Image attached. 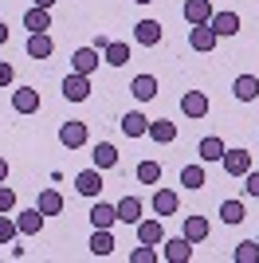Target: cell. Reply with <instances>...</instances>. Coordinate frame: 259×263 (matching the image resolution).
I'll list each match as a JSON object with an SVG mask.
<instances>
[{"label": "cell", "instance_id": "f35d334b", "mask_svg": "<svg viewBox=\"0 0 259 263\" xmlns=\"http://www.w3.org/2000/svg\"><path fill=\"white\" fill-rule=\"evenodd\" d=\"M4 181H8V161L0 157V185H4Z\"/></svg>", "mask_w": 259, "mask_h": 263}, {"label": "cell", "instance_id": "4dcf8cb0", "mask_svg": "<svg viewBox=\"0 0 259 263\" xmlns=\"http://www.w3.org/2000/svg\"><path fill=\"white\" fill-rule=\"evenodd\" d=\"M181 185L193 193V189H205V165H184L181 169Z\"/></svg>", "mask_w": 259, "mask_h": 263}, {"label": "cell", "instance_id": "9a60e30c", "mask_svg": "<svg viewBox=\"0 0 259 263\" xmlns=\"http://www.w3.org/2000/svg\"><path fill=\"white\" fill-rule=\"evenodd\" d=\"M145 138H153L157 145H169V142H177V126H173L169 118H157V122H150Z\"/></svg>", "mask_w": 259, "mask_h": 263}, {"label": "cell", "instance_id": "60d3db41", "mask_svg": "<svg viewBox=\"0 0 259 263\" xmlns=\"http://www.w3.org/2000/svg\"><path fill=\"white\" fill-rule=\"evenodd\" d=\"M32 4H35V8H51L55 0H32Z\"/></svg>", "mask_w": 259, "mask_h": 263}, {"label": "cell", "instance_id": "d4e9b609", "mask_svg": "<svg viewBox=\"0 0 259 263\" xmlns=\"http://www.w3.org/2000/svg\"><path fill=\"white\" fill-rule=\"evenodd\" d=\"M43 212L40 209H28V212H20V216H16V224H20V236H35V232L43 228Z\"/></svg>", "mask_w": 259, "mask_h": 263}, {"label": "cell", "instance_id": "7c38bea8", "mask_svg": "<svg viewBox=\"0 0 259 263\" xmlns=\"http://www.w3.org/2000/svg\"><path fill=\"white\" fill-rule=\"evenodd\" d=\"M51 51H55V40L47 32H28V55L32 59H47Z\"/></svg>", "mask_w": 259, "mask_h": 263}, {"label": "cell", "instance_id": "ac0fdd59", "mask_svg": "<svg viewBox=\"0 0 259 263\" xmlns=\"http://www.w3.org/2000/svg\"><path fill=\"white\" fill-rule=\"evenodd\" d=\"M130 95L138 102H150V99H157V79L153 75H138L134 83H130Z\"/></svg>", "mask_w": 259, "mask_h": 263}, {"label": "cell", "instance_id": "7402d4cb", "mask_svg": "<svg viewBox=\"0 0 259 263\" xmlns=\"http://www.w3.org/2000/svg\"><path fill=\"white\" fill-rule=\"evenodd\" d=\"M138 240H141V243H153V248H157V243L165 240L161 220H138Z\"/></svg>", "mask_w": 259, "mask_h": 263}, {"label": "cell", "instance_id": "1f68e13d", "mask_svg": "<svg viewBox=\"0 0 259 263\" xmlns=\"http://www.w3.org/2000/svg\"><path fill=\"white\" fill-rule=\"evenodd\" d=\"M232 259H236V263H259V243H255V240H244V243H236Z\"/></svg>", "mask_w": 259, "mask_h": 263}, {"label": "cell", "instance_id": "e0dca14e", "mask_svg": "<svg viewBox=\"0 0 259 263\" xmlns=\"http://www.w3.org/2000/svg\"><path fill=\"white\" fill-rule=\"evenodd\" d=\"M118 126H122V134H126V138H145V130H150V118H145V114H138V110H130V114L118 122Z\"/></svg>", "mask_w": 259, "mask_h": 263}, {"label": "cell", "instance_id": "d6a6232c", "mask_svg": "<svg viewBox=\"0 0 259 263\" xmlns=\"http://www.w3.org/2000/svg\"><path fill=\"white\" fill-rule=\"evenodd\" d=\"M138 181L141 185H157V181H161V165L157 161H141L138 165Z\"/></svg>", "mask_w": 259, "mask_h": 263}, {"label": "cell", "instance_id": "74e56055", "mask_svg": "<svg viewBox=\"0 0 259 263\" xmlns=\"http://www.w3.org/2000/svg\"><path fill=\"white\" fill-rule=\"evenodd\" d=\"M12 79H16V71H12V63H4V59H0V87H8Z\"/></svg>", "mask_w": 259, "mask_h": 263}, {"label": "cell", "instance_id": "277c9868", "mask_svg": "<svg viewBox=\"0 0 259 263\" xmlns=\"http://www.w3.org/2000/svg\"><path fill=\"white\" fill-rule=\"evenodd\" d=\"M75 193L98 200V193H102V169H83V173L75 177Z\"/></svg>", "mask_w": 259, "mask_h": 263}, {"label": "cell", "instance_id": "cb8c5ba5", "mask_svg": "<svg viewBox=\"0 0 259 263\" xmlns=\"http://www.w3.org/2000/svg\"><path fill=\"white\" fill-rule=\"evenodd\" d=\"M114 209H118V220H122V224H138V220H141V200H138V197H122Z\"/></svg>", "mask_w": 259, "mask_h": 263}, {"label": "cell", "instance_id": "7a4b0ae2", "mask_svg": "<svg viewBox=\"0 0 259 263\" xmlns=\"http://www.w3.org/2000/svg\"><path fill=\"white\" fill-rule=\"evenodd\" d=\"M59 142H63L67 149H83V145L90 142L86 122H63V126H59Z\"/></svg>", "mask_w": 259, "mask_h": 263}, {"label": "cell", "instance_id": "2e32d148", "mask_svg": "<svg viewBox=\"0 0 259 263\" xmlns=\"http://www.w3.org/2000/svg\"><path fill=\"white\" fill-rule=\"evenodd\" d=\"M232 95H236L239 102H255L259 99V79L255 75H239L236 83H232Z\"/></svg>", "mask_w": 259, "mask_h": 263}, {"label": "cell", "instance_id": "5bb4252c", "mask_svg": "<svg viewBox=\"0 0 259 263\" xmlns=\"http://www.w3.org/2000/svg\"><path fill=\"white\" fill-rule=\"evenodd\" d=\"M71 67H75L79 75H95L98 71V51L95 47H79V51L71 55Z\"/></svg>", "mask_w": 259, "mask_h": 263}, {"label": "cell", "instance_id": "ba28073f", "mask_svg": "<svg viewBox=\"0 0 259 263\" xmlns=\"http://www.w3.org/2000/svg\"><path fill=\"white\" fill-rule=\"evenodd\" d=\"M216 40H220V35H216L208 24H193V28H189V44H193V51H212Z\"/></svg>", "mask_w": 259, "mask_h": 263}, {"label": "cell", "instance_id": "8fae6325", "mask_svg": "<svg viewBox=\"0 0 259 263\" xmlns=\"http://www.w3.org/2000/svg\"><path fill=\"white\" fill-rule=\"evenodd\" d=\"M184 20L193 24H208L212 20V0H184Z\"/></svg>", "mask_w": 259, "mask_h": 263}, {"label": "cell", "instance_id": "4316f807", "mask_svg": "<svg viewBox=\"0 0 259 263\" xmlns=\"http://www.w3.org/2000/svg\"><path fill=\"white\" fill-rule=\"evenodd\" d=\"M90 157H95V169H114V165H118V149L110 142H98Z\"/></svg>", "mask_w": 259, "mask_h": 263}, {"label": "cell", "instance_id": "5b68a950", "mask_svg": "<svg viewBox=\"0 0 259 263\" xmlns=\"http://www.w3.org/2000/svg\"><path fill=\"white\" fill-rule=\"evenodd\" d=\"M43 102H40V90L35 87H20V90H12V110L16 114H35Z\"/></svg>", "mask_w": 259, "mask_h": 263}, {"label": "cell", "instance_id": "9c48e42d", "mask_svg": "<svg viewBox=\"0 0 259 263\" xmlns=\"http://www.w3.org/2000/svg\"><path fill=\"white\" fill-rule=\"evenodd\" d=\"M161 255H165L169 263H189V259H193V243L184 240V236H177V240H165Z\"/></svg>", "mask_w": 259, "mask_h": 263}, {"label": "cell", "instance_id": "44dd1931", "mask_svg": "<svg viewBox=\"0 0 259 263\" xmlns=\"http://www.w3.org/2000/svg\"><path fill=\"white\" fill-rule=\"evenodd\" d=\"M24 28H28V32H47V28H51V8H28V16H24Z\"/></svg>", "mask_w": 259, "mask_h": 263}, {"label": "cell", "instance_id": "6da1fadb", "mask_svg": "<svg viewBox=\"0 0 259 263\" xmlns=\"http://www.w3.org/2000/svg\"><path fill=\"white\" fill-rule=\"evenodd\" d=\"M63 99L67 102H86V99H90V75L71 71V75L63 79Z\"/></svg>", "mask_w": 259, "mask_h": 263}, {"label": "cell", "instance_id": "836d02e7", "mask_svg": "<svg viewBox=\"0 0 259 263\" xmlns=\"http://www.w3.org/2000/svg\"><path fill=\"white\" fill-rule=\"evenodd\" d=\"M16 236H20V224H16L8 212H0V243H12Z\"/></svg>", "mask_w": 259, "mask_h": 263}, {"label": "cell", "instance_id": "ab89813d", "mask_svg": "<svg viewBox=\"0 0 259 263\" xmlns=\"http://www.w3.org/2000/svg\"><path fill=\"white\" fill-rule=\"evenodd\" d=\"M8 44V28H4V20H0V47Z\"/></svg>", "mask_w": 259, "mask_h": 263}, {"label": "cell", "instance_id": "603a6c76", "mask_svg": "<svg viewBox=\"0 0 259 263\" xmlns=\"http://www.w3.org/2000/svg\"><path fill=\"white\" fill-rule=\"evenodd\" d=\"M35 209H40L43 216H59V212H63V197H59L55 189H43L40 200H35Z\"/></svg>", "mask_w": 259, "mask_h": 263}, {"label": "cell", "instance_id": "f1b7e54d", "mask_svg": "<svg viewBox=\"0 0 259 263\" xmlns=\"http://www.w3.org/2000/svg\"><path fill=\"white\" fill-rule=\"evenodd\" d=\"M110 252H114L110 228H95V236H90V255H110Z\"/></svg>", "mask_w": 259, "mask_h": 263}, {"label": "cell", "instance_id": "83f0119b", "mask_svg": "<svg viewBox=\"0 0 259 263\" xmlns=\"http://www.w3.org/2000/svg\"><path fill=\"white\" fill-rule=\"evenodd\" d=\"M196 149H200V161H220V157H224V142H220L216 134L200 138V145H196Z\"/></svg>", "mask_w": 259, "mask_h": 263}, {"label": "cell", "instance_id": "30bf717a", "mask_svg": "<svg viewBox=\"0 0 259 263\" xmlns=\"http://www.w3.org/2000/svg\"><path fill=\"white\" fill-rule=\"evenodd\" d=\"M181 236L193 243V248H196V243H205V240H208V220H205V216H184Z\"/></svg>", "mask_w": 259, "mask_h": 263}, {"label": "cell", "instance_id": "7bdbcfd3", "mask_svg": "<svg viewBox=\"0 0 259 263\" xmlns=\"http://www.w3.org/2000/svg\"><path fill=\"white\" fill-rule=\"evenodd\" d=\"M255 243H259V240H255Z\"/></svg>", "mask_w": 259, "mask_h": 263}, {"label": "cell", "instance_id": "f546056e", "mask_svg": "<svg viewBox=\"0 0 259 263\" xmlns=\"http://www.w3.org/2000/svg\"><path fill=\"white\" fill-rule=\"evenodd\" d=\"M244 200H220V220L224 224H244Z\"/></svg>", "mask_w": 259, "mask_h": 263}, {"label": "cell", "instance_id": "484cf974", "mask_svg": "<svg viewBox=\"0 0 259 263\" xmlns=\"http://www.w3.org/2000/svg\"><path fill=\"white\" fill-rule=\"evenodd\" d=\"M102 59H106L110 67H126V63H130V44H122V40H110L106 51H102Z\"/></svg>", "mask_w": 259, "mask_h": 263}, {"label": "cell", "instance_id": "b9f144b4", "mask_svg": "<svg viewBox=\"0 0 259 263\" xmlns=\"http://www.w3.org/2000/svg\"><path fill=\"white\" fill-rule=\"evenodd\" d=\"M134 4H153V0H134Z\"/></svg>", "mask_w": 259, "mask_h": 263}, {"label": "cell", "instance_id": "d590c367", "mask_svg": "<svg viewBox=\"0 0 259 263\" xmlns=\"http://www.w3.org/2000/svg\"><path fill=\"white\" fill-rule=\"evenodd\" d=\"M12 209H16V189L0 185V212H12Z\"/></svg>", "mask_w": 259, "mask_h": 263}, {"label": "cell", "instance_id": "52a82bcc", "mask_svg": "<svg viewBox=\"0 0 259 263\" xmlns=\"http://www.w3.org/2000/svg\"><path fill=\"white\" fill-rule=\"evenodd\" d=\"M161 24H157V20H138V24H134V40H138V44L141 47H157V44H161Z\"/></svg>", "mask_w": 259, "mask_h": 263}, {"label": "cell", "instance_id": "4fadbf2b", "mask_svg": "<svg viewBox=\"0 0 259 263\" xmlns=\"http://www.w3.org/2000/svg\"><path fill=\"white\" fill-rule=\"evenodd\" d=\"M208 28H212L216 35H236L239 32V16H236V12H212Z\"/></svg>", "mask_w": 259, "mask_h": 263}, {"label": "cell", "instance_id": "3957f363", "mask_svg": "<svg viewBox=\"0 0 259 263\" xmlns=\"http://www.w3.org/2000/svg\"><path fill=\"white\" fill-rule=\"evenodd\" d=\"M181 114H184V118H193V122H200L208 114V95H205V90H184V95H181Z\"/></svg>", "mask_w": 259, "mask_h": 263}, {"label": "cell", "instance_id": "8d00e7d4", "mask_svg": "<svg viewBox=\"0 0 259 263\" xmlns=\"http://www.w3.org/2000/svg\"><path fill=\"white\" fill-rule=\"evenodd\" d=\"M244 193H248V197H259V173H244Z\"/></svg>", "mask_w": 259, "mask_h": 263}, {"label": "cell", "instance_id": "8992f818", "mask_svg": "<svg viewBox=\"0 0 259 263\" xmlns=\"http://www.w3.org/2000/svg\"><path fill=\"white\" fill-rule=\"evenodd\" d=\"M220 161H224V173L228 177H244L251 169V154H248V149H224Z\"/></svg>", "mask_w": 259, "mask_h": 263}, {"label": "cell", "instance_id": "d6986e66", "mask_svg": "<svg viewBox=\"0 0 259 263\" xmlns=\"http://www.w3.org/2000/svg\"><path fill=\"white\" fill-rule=\"evenodd\" d=\"M90 224H95V228H114V224H118V209L95 200V209H90Z\"/></svg>", "mask_w": 259, "mask_h": 263}, {"label": "cell", "instance_id": "ffe728a7", "mask_svg": "<svg viewBox=\"0 0 259 263\" xmlns=\"http://www.w3.org/2000/svg\"><path fill=\"white\" fill-rule=\"evenodd\" d=\"M177 204H181V200H177V193H173V189H157V193H153V212H157V216H173V212H177Z\"/></svg>", "mask_w": 259, "mask_h": 263}, {"label": "cell", "instance_id": "e575fe53", "mask_svg": "<svg viewBox=\"0 0 259 263\" xmlns=\"http://www.w3.org/2000/svg\"><path fill=\"white\" fill-rule=\"evenodd\" d=\"M130 259L134 263H157V248H153V243H141V248L130 252Z\"/></svg>", "mask_w": 259, "mask_h": 263}]
</instances>
